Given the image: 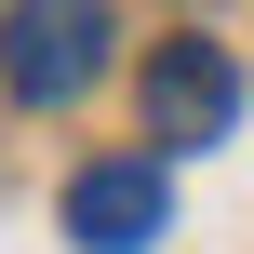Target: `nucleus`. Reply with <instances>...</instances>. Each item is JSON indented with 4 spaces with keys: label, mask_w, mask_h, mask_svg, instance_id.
<instances>
[{
    "label": "nucleus",
    "mask_w": 254,
    "mask_h": 254,
    "mask_svg": "<svg viewBox=\"0 0 254 254\" xmlns=\"http://www.w3.org/2000/svg\"><path fill=\"white\" fill-rule=\"evenodd\" d=\"M94 67H107V0H13V13H0V80H13V107H67Z\"/></svg>",
    "instance_id": "obj_1"
},
{
    "label": "nucleus",
    "mask_w": 254,
    "mask_h": 254,
    "mask_svg": "<svg viewBox=\"0 0 254 254\" xmlns=\"http://www.w3.org/2000/svg\"><path fill=\"white\" fill-rule=\"evenodd\" d=\"M67 241L80 254H147L161 241V161H80L67 174Z\"/></svg>",
    "instance_id": "obj_3"
},
{
    "label": "nucleus",
    "mask_w": 254,
    "mask_h": 254,
    "mask_svg": "<svg viewBox=\"0 0 254 254\" xmlns=\"http://www.w3.org/2000/svg\"><path fill=\"white\" fill-rule=\"evenodd\" d=\"M228 121H241L228 40H161V54H147V134H161V147H214Z\"/></svg>",
    "instance_id": "obj_2"
}]
</instances>
